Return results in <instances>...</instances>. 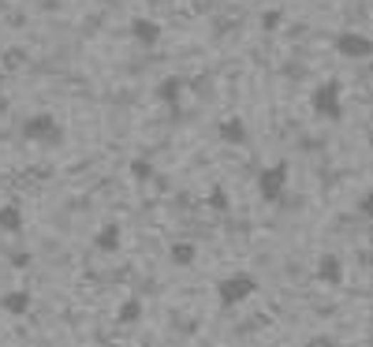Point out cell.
Masks as SVG:
<instances>
[{"instance_id":"7a4b0ae2","label":"cell","mask_w":373,"mask_h":347,"mask_svg":"<svg viewBox=\"0 0 373 347\" xmlns=\"http://www.w3.org/2000/svg\"><path fill=\"white\" fill-rule=\"evenodd\" d=\"M310 109L314 116H321V120H344V86H339L336 79H325L321 86L310 94Z\"/></svg>"},{"instance_id":"3957f363","label":"cell","mask_w":373,"mask_h":347,"mask_svg":"<svg viewBox=\"0 0 373 347\" xmlns=\"http://www.w3.org/2000/svg\"><path fill=\"white\" fill-rule=\"evenodd\" d=\"M287 161H277V164H265L262 172H257V194H262V202L269 206H280L284 202V191H287Z\"/></svg>"},{"instance_id":"8992f818","label":"cell","mask_w":373,"mask_h":347,"mask_svg":"<svg viewBox=\"0 0 373 347\" xmlns=\"http://www.w3.org/2000/svg\"><path fill=\"white\" fill-rule=\"evenodd\" d=\"M314 280L325 288H339L344 284V258L339 254H321L317 258V269H314Z\"/></svg>"},{"instance_id":"9a60e30c","label":"cell","mask_w":373,"mask_h":347,"mask_svg":"<svg viewBox=\"0 0 373 347\" xmlns=\"http://www.w3.org/2000/svg\"><path fill=\"white\" fill-rule=\"evenodd\" d=\"M127 169H131V176L142 179V183H145V179H157V169H153V164L145 161V157H135L131 164H127Z\"/></svg>"},{"instance_id":"5bb4252c","label":"cell","mask_w":373,"mask_h":347,"mask_svg":"<svg viewBox=\"0 0 373 347\" xmlns=\"http://www.w3.org/2000/svg\"><path fill=\"white\" fill-rule=\"evenodd\" d=\"M138 318H142V299H127V303L116 310V321H120V325H135Z\"/></svg>"},{"instance_id":"52a82bcc","label":"cell","mask_w":373,"mask_h":347,"mask_svg":"<svg viewBox=\"0 0 373 347\" xmlns=\"http://www.w3.org/2000/svg\"><path fill=\"white\" fill-rule=\"evenodd\" d=\"M183 90H187V82H183L180 75H168V79H160V82H157V101H160V105H168L172 112H180Z\"/></svg>"},{"instance_id":"2e32d148","label":"cell","mask_w":373,"mask_h":347,"mask_svg":"<svg viewBox=\"0 0 373 347\" xmlns=\"http://www.w3.org/2000/svg\"><path fill=\"white\" fill-rule=\"evenodd\" d=\"M209 206H213L217 213H228V209H232V202H228V191H224V187H217L213 194H209Z\"/></svg>"},{"instance_id":"ba28073f","label":"cell","mask_w":373,"mask_h":347,"mask_svg":"<svg viewBox=\"0 0 373 347\" xmlns=\"http://www.w3.org/2000/svg\"><path fill=\"white\" fill-rule=\"evenodd\" d=\"M217 139L228 142V146H247V142H250L247 120H239V116H228V120H220V124H217Z\"/></svg>"},{"instance_id":"6da1fadb","label":"cell","mask_w":373,"mask_h":347,"mask_svg":"<svg viewBox=\"0 0 373 347\" xmlns=\"http://www.w3.org/2000/svg\"><path fill=\"white\" fill-rule=\"evenodd\" d=\"M257 288H262V284H257L254 273H247V269L228 273V276L217 280V303H220L224 310H235V306H242L247 299H254Z\"/></svg>"},{"instance_id":"30bf717a","label":"cell","mask_w":373,"mask_h":347,"mask_svg":"<svg viewBox=\"0 0 373 347\" xmlns=\"http://www.w3.org/2000/svg\"><path fill=\"white\" fill-rule=\"evenodd\" d=\"M120 239H123V231H120V224L116 221H108L105 228H97V236H93V246L101 254H116L120 251Z\"/></svg>"},{"instance_id":"4fadbf2b","label":"cell","mask_w":373,"mask_h":347,"mask_svg":"<svg viewBox=\"0 0 373 347\" xmlns=\"http://www.w3.org/2000/svg\"><path fill=\"white\" fill-rule=\"evenodd\" d=\"M168 258H172V266L175 269H187V266H194V258H198V246H194V243H172L168 246Z\"/></svg>"},{"instance_id":"277c9868","label":"cell","mask_w":373,"mask_h":347,"mask_svg":"<svg viewBox=\"0 0 373 347\" xmlns=\"http://www.w3.org/2000/svg\"><path fill=\"white\" fill-rule=\"evenodd\" d=\"M23 139L38 142V146H60L63 142V127H60L56 116L38 112V116H30V120H23Z\"/></svg>"},{"instance_id":"ac0fdd59","label":"cell","mask_w":373,"mask_h":347,"mask_svg":"<svg viewBox=\"0 0 373 347\" xmlns=\"http://www.w3.org/2000/svg\"><path fill=\"white\" fill-rule=\"evenodd\" d=\"M262 26H265V30L280 26V11H265V15H262Z\"/></svg>"},{"instance_id":"5b68a950","label":"cell","mask_w":373,"mask_h":347,"mask_svg":"<svg viewBox=\"0 0 373 347\" xmlns=\"http://www.w3.org/2000/svg\"><path fill=\"white\" fill-rule=\"evenodd\" d=\"M332 49H336V56H344V60H369L373 56V38L366 30H339L332 38Z\"/></svg>"},{"instance_id":"d6986e66","label":"cell","mask_w":373,"mask_h":347,"mask_svg":"<svg viewBox=\"0 0 373 347\" xmlns=\"http://www.w3.org/2000/svg\"><path fill=\"white\" fill-rule=\"evenodd\" d=\"M369 318H373V310H369Z\"/></svg>"},{"instance_id":"9c48e42d","label":"cell","mask_w":373,"mask_h":347,"mask_svg":"<svg viewBox=\"0 0 373 347\" xmlns=\"http://www.w3.org/2000/svg\"><path fill=\"white\" fill-rule=\"evenodd\" d=\"M131 38L138 45H145V49H153L160 41V23L157 19H145V15H135V19H131Z\"/></svg>"},{"instance_id":"e0dca14e","label":"cell","mask_w":373,"mask_h":347,"mask_svg":"<svg viewBox=\"0 0 373 347\" xmlns=\"http://www.w3.org/2000/svg\"><path fill=\"white\" fill-rule=\"evenodd\" d=\"M359 213H362V217H366V221H369V224H373V191H369V194H362V198H359Z\"/></svg>"},{"instance_id":"7c38bea8","label":"cell","mask_w":373,"mask_h":347,"mask_svg":"<svg viewBox=\"0 0 373 347\" xmlns=\"http://www.w3.org/2000/svg\"><path fill=\"white\" fill-rule=\"evenodd\" d=\"M23 224H26V217H23L19 202H4V206H0V231H8V236H19Z\"/></svg>"},{"instance_id":"8fae6325","label":"cell","mask_w":373,"mask_h":347,"mask_svg":"<svg viewBox=\"0 0 373 347\" xmlns=\"http://www.w3.org/2000/svg\"><path fill=\"white\" fill-rule=\"evenodd\" d=\"M30 291L26 288H15V291H8L4 299H0V310L4 313H11V318H23V313H30Z\"/></svg>"}]
</instances>
